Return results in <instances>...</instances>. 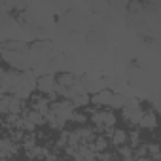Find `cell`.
I'll return each instance as SVG.
<instances>
[{
  "label": "cell",
  "mask_w": 161,
  "mask_h": 161,
  "mask_svg": "<svg viewBox=\"0 0 161 161\" xmlns=\"http://www.w3.org/2000/svg\"><path fill=\"white\" fill-rule=\"evenodd\" d=\"M121 110H123V119L127 123H131V125H138L140 123V118H142L144 110H142V106H140V103L136 99H127Z\"/></svg>",
  "instance_id": "obj_1"
},
{
  "label": "cell",
  "mask_w": 161,
  "mask_h": 161,
  "mask_svg": "<svg viewBox=\"0 0 161 161\" xmlns=\"http://www.w3.org/2000/svg\"><path fill=\"white\" fill-rule=\"evenodd\" d=\"M23 87V76L19 72H0V89L2 91H17Z\"/></svg>",
  "instance_id": "obj_2"
},
{
  "label": "cell",
  "mask_w": 161,
  "mask_h": 161,
  "mask_svg": "<svg viewBox=\"0 0 161 161\" xmlns=\"http://www.w3.org/2000/svg\"><path fill=\"white\" fill-rule=\"evenodd\" d=\"M49 112L53 116H57L61 121H68L74 116V106H72L70 101H59V103H53L51 104V110Z\"/></svg>",
  "instance_id": "obj_3"
},
{
  "label": "cell",
  "mask_w": 161,
  "mask_h": 161,
  "mask_svg": "<svg viewBox=\"0 0 161 161\" xmlns=\"http://www.w3.org/2000/svg\"><path fill=\"white\" fill-rule=\"evenodd\" d=\"M91 121H93L97 127H101V131H104V129L116 125V116H114L112 112H108V110H101V112H95V114L91 116Z\"/></svg>",
  "instance_id": "obj_4"
},
{
  "label": "cell",
  "mask_w": 161,
  "mask_h": 161,
  "mask_svg": "<svg viewBox=\"0 0 161 161\" xmlns=\"http://www.w3.org/2000/svg\"><path fill=\"white\" fill-rule=\"evenodd\" d=\"M36 89L44 95H51L55 91V76L53 74H42L36 80Z\"/></svg>",
  "instance_id": "obj_5"
},
{
  "label": "cell",
  "mask_w": 161,
  "mask_h": 161,
  "mask_svg": "<svg viewBox=\"0 0 161 161\" xmlns=\"http://www.w3.org/2000/svg\"><path fill=\"white\" fill-rule=\"evenodd\" d=\"M49 110H51L49 99H46V97H34V99H32V112H36V114H40L42 118H46V116L49 114Z\"/></svg>",
  "instance_id": "obj_6"
},
{
  "label": "cell",
  "mask_w": 161,
  "mask_h": 161,
  "mask_svg": "<svg viewBox=\"0 0 161 161\" xmlns=\"http://www.w3.org/2000/svg\"><path fill=\"white\" fill-rule=\"evenodd\" d=\"M112 91L110 89H101V91H97L95 95H93V99H89L93 104H97V106H108L110 104V101H112Z\"/></svg>",
  "instance_id": "obj_7"
},
{
  "label": "cell",
  "mask_w": 161,
  "mask_h": 161,
  "mask_svg": "<svg viewBox=\"0 0 161 161\" xmlns=\"http://www.w3.org/2000/svg\"><path fill=\"white\" fill-rule=\"evenodd\" d=\"M138 125H140L142 129H155V125H157V116H155V112H144Z\"/></svg>",
  "instance_id": "obj_8"
},
{
  "label": "cell",
  "mask_w": 161,
  "mask_h": 161,
  "mask_svg": "<svg viewBox=\"0 0 161 161\" xmlns=\"http://www.w3.org/2000/svg\"><path fill=\"white\" fill-rule=\"evenodd\" d=\"M70 103H72L74 108L87 106V104H89V95H87V93H78V95H74V97L70 99Z\"/></svg>",
  "instance_id": "obj_9"
},
{
  "label": "cell",
  "mask_w": 161,
  "mask_h": 161,
  "mask_svg": "<svg viewBox=\"0 0 161 161\" xmlns=\"http://www.w3.org/2000/svg\"><path fill=\"white\" fill-rule=\"evenodd\" d=\"M112 144H116V146H121V144H125L127 142V133L123 131V129H116V131H112Z\"/></svg>",
  "instance_id": "obj_10"
},
{
  "label": "cell",
  "mask_w": 161,
  "mask_h": 161,
  "mask_svg": "<svg viewBox=\"0 0 161 161\" xmlns=\"http://www.w3.org/2000/svg\"><path fill=\"white\" fill-rule=\"evenodd\" d=\"M125 101H127L125 95H121V93H114V95H112V101H110L108 106H110V108H123Z\"/></svg>",
  "instance_id": "obj_11"
},
{
  "label": "cell",
  "mask_w": 161,
  "mask_h": 161,
  "mask_svg": "<svg viewBox=\"0 0 161 161\" xmlns=\"http://www.w3.org/2000/svg\"><path fill=\"white\" fill-rule=\"evenodd\" d=\"M93 140H95V144H93V148H91L93 152H104V150H106L108 140H106L104 136H95Z\"/></svg>",
  "instance_id": "obj_12"
},
{
  "label": "cell",
  "mask_w": 161,
  "mask_h": 161,
  "mask_svg": "<svg viewBox=\"0 0 161 161\" xmlns=\"http://www.w3.org/2000/svg\"><path fill=\"white\" fill-rule=\"evenodd\" d=\"M10 101H12V97H8V95L0 97V114H10Z\"/></svg>",
  "instance_id": "obj_13"
},
{
  "label": "cell",
  "mask_w": 161,
  "mask_h": 161,
  "mask_svg": "<svg viewBox=\"0 0 161 161\" xmlns=\"http://www.w3.org/2000/svg\"><path fill=\"white\" fill-rule=\"evenodd\" d=\"M140 161H152V159H140Z\"/></svg>",
  "instance_id": "obj_14"
}]
</instances>
